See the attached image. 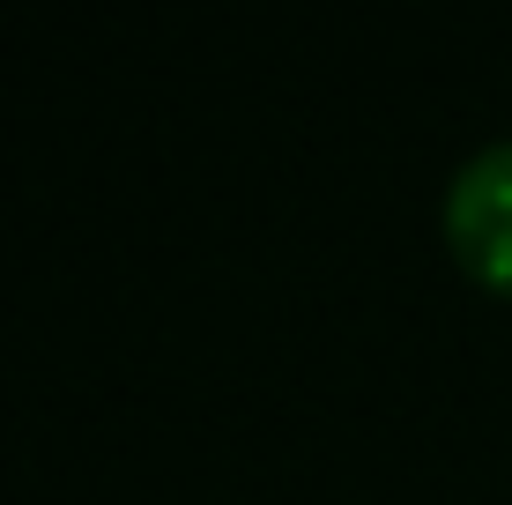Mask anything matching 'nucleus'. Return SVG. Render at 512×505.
Segmentation results:
<instances>
[{"mask_svg":"<svg viewBox=\"0 0 512 505\" xmlns=\"http://www.w3.org/2000/svg\"><path fill=\"white\" fill-rule=\"evenodd\" d=\"M438 231H446V253L461 260L468 283H483L490 298H512V142L475 149L453 171Z\"/></svg>","mask_w":512,"mask_h":505,"instance_id":"f257e3e1","label":"nucleus"}]
</instances>
